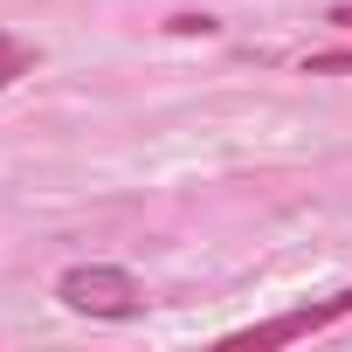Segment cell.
I'll return each instance as SVG.
<instances>
[{
	"label": "cell",
	"mask_w": 352,
	"mask_h": 352,
	"mask_svg": "<svg viewBox=\"0 0 352 352\" xmlns=\"http://www.w3.org/2000/svg\"><path fill=\"white\" fill-rule=\"evenodd\" d=\"M56 297H63V311H76V318H145V283L131 276V270H118V263H76V270H63L56 276Z\"/></svg>",
	"instance_id": "6da1fadb"
},
{
	"label": "cell",
	"mask_w": 352,
	"mask_h": 352,
	"mask_svg": "<svg viewBox=\"0 0 352 352\" xmlns=\"http://www.w3.org/2000/svg\"><path fill=\"white\" fill-rule=\"evenodd\" d=\"M338 318H352V283L331 290V297H318V304H297V311H283V318H270V324H242V331H228V345L270 352V345H290V338H304V331H324V324H338Z\"/></svg>",
	"instance_id": "7a4b0ae2"
},
{
	"label": "cell",
	"mask_w": 352,
	"mask_h": 352,
	"mask_svg": "<svg viewBox=\"0 0 352 352\" xmlns=\"http://www.w3.org/2000/svg\"><path fill=\"white\" fill-rule=\"evenodd\" d=\"M28 69H35V49H28V42H14V35H0V90L21 83Z\"/></svg>",
	"instance_id": "3957f363"
},
{
	"label": "cell",
	"mask_w": 352,
	"mask_h": 352,
	"mask_svg": "<svg viewBox=\"0 0 352 352\" xmlns=\"http://www.w3.org/2000/svg\"><path fill=\"white\" fill-rule=\"evenodd\" d=\"M304 69H311V76H345V69H352V49H324V56H311Z\"/></svg>",
	"instance_id": "277c9868"
},
{
	"label": "cell",
	"mask_w": 352,
	"mask_h": 352,
	"mask_svg": "<svg viewBox=\"0 0 352 352\" xmlns=\"http://www.w3.org/2000/svg\"><path fill=\"white\" fill-rule=\"evenodd\" d=\"M166 28H173V35H214V14H173Z\"/></svg>",
	"instance_id": "5b68a950"
},
{
	"label": "cell",
	"mask_w": 352,
	"mask_h": 352,
	"mask_svg": "<svg viewBox=\"0 0 352 352\" xmlns=\"http://www.w3.org/2000/svg\"><path fill=\"white\" fill-rule=\"evenodd\" d=\"M324 21H331V28H352V0H338V8H331Z\"/></svg>",
	"instance_id": "8992f818"
}]
</instances>
